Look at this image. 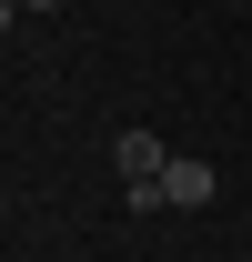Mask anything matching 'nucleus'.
<instances>
[{
    "mask_svg": "<svg viewBox=\"0 0 252 262\" xmlns=\"http://www.w3.org/2000/svg\"><path fill=\"white\" fill-rule=\"evenodd\" d=\"M111 162H121V182H131V212H161V171H172L161 131H121V141H111Z\"/></svg>",
    "mask_w": 252,
    "mask_h": 262,
    "instance_id": "obj_1",
    "label": "nucleus"
},
{
    "mask_svg": "<svg viewBox=\"0 0 252 262\" xmlns=\"http://www.w3.org/2000/svg\"><path fill=\"white\" fill-rule=\"evenodd\" d=\"M212 192H222V171H212V162H192V151H172V171H161V202H172V212H202Z\"/></svg>",
    "mask_w": 252,
    "mask_h": 262,
    "instance_id": "obj_2",
    "label": "nucleus"
},
{
    "mask_svg": "<svg viewBox=\"0 0 252 262\" xmlns=\"http://www.w3.org/2000/svg\"><path fill=\"white\" fill-rule=\"evenodd\" d=\"M10 10H20V0H0V31H10Z\"/></svg>",
    "mask_w": 252,
    "mask_h": 262,
    "instance_id": "obj_3",
    "label": "nucleus"
},
{
    "mask_svg": "<svg viewBox=\"0 0 252 262\" xmlns=\"http://www.w3.org/2000/svg\"><path fill=\"white\" fill-rule=\"evenodd\" d=\"M20 10H61V0H20Z\"/></svg>",
    "mask_w": 252,
    "mask_h": 262,
    "instance_id": "obj_4",
    "label": "nucleus"
}]
</instances>
